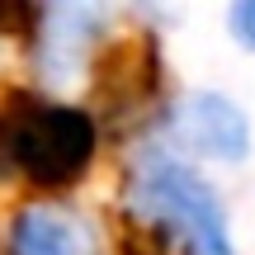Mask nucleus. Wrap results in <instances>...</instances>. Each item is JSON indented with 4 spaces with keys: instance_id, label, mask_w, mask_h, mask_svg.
Returning <instances> with one entry per match:
<instances>
[{
    "instance_id": "1",
    "label": "nucleus",
    "mask_w": 255,
    "mask_h": 255,
    "mask_svg": "<svg viewBox=\"0 0 255 255\" xmlns=\"http://www.w3.org/2000/svg\"><path fill=\"white\" fill-rule=\"evenodd\" d=\"M5 161L24 184L38 194H62L76 180H85L100 146V128L76 104L43 100L33 90H9L0 114Z\"/></svg>"
},
{
    "instance_id": "2",
    "label": "nucleus",
    "mask_w": 255,
    "mask_h": 255,
    "mask_svg": "<svg viewBox=\"0 0 255 255\" xmlns=\"http://www.w3.org/2000/svg\"><path fill=\"white\" fill-rule=\"evenodd\" d=\"M128 203H132V218L161 227L180 251L232 255L227 213H222L213 184L175 156H165V151L142 156L128 175Z\"/></svg>"
},
{
    "instance_id": "3",
    "label": "nucleus",
    "mask_w": 255,
    "mask_h": 255,
    "mask_svg": "<svg viewBox=\"0 0 255 255\" xmlns=\"http://www.w3.org/2000/svg\"><path fill=\"white\" fill-rule=\"evenodd\" d=\"M156 85H161V52H156L151 33H123L100 47V57H95V100L114 119L146 109L156 100Z\"/></svg>"
},
{
    "instance_id": "4",
    "label": "nucleus",
    "mask_w": 255,
    "mask_h": 255,
    "mask_svg": "<svg viewBox=\"0 0 255 255\" xmlns=\"http://www.w3.org/2000/svg\"><path fill=\"white\" fill-rule=\"evenodd\" d=\"M175 137H180L189 151L213 156V161H241L251 146V128L241 119V109L232 100L213 90H199L175 109Z\"/></svg>"
},
{
    "instance_id": "5",
    "label": "nucleus",
    "mask_w": 255,
    "mask_h": 255,
    "mask_svg": "<svg viewBox=\"0 0 255 255\" xmlns=\"http://www.w3.org/2000/svg\"><path fill=\"white\" fill-rule=\"evenodd\" d=\"M5 255H95V237L71 213L52 208V203H28L9 222Z\"/></svg>"
},
{
    "instance_id": "6",
    "label": "nucleus",
    "mask_w": 255,
    "mask_h": 255,
    "mask_svg": "<svg viewBox=\"0 0 255 255\" xmlns=\"http://www.w3.org/2000/svg\"><path fill=\"white\" fill-rule=\"evenodd\" d=\"M114 237H119V255H170L175 241L165 237L161 227H151V222L142 218H119V227H114Z\"/></svg>"
},
{
    "instance_id": "7",
    "label": "nucleus",
    "mask_w": 255,
    "mask_h": 255,
    "mask_svg": "<svg viewBox=\"0 0 255 255\" xmlns=\"http://www.w3.org/2000/svg\"><path fill=\"white\" fill-rule=\"evenodd\" d=\"M227 28H232V38H237L241 47L255 52V0H241V5L227 9Z\"/></svg>"
}]
</instances>
